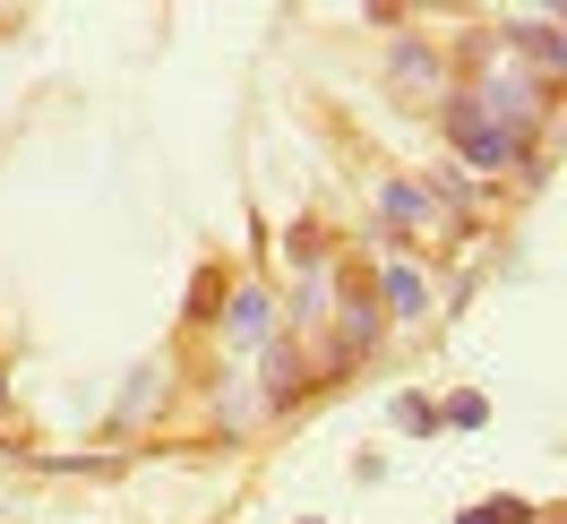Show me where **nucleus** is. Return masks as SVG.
<instances>
[{
    "label": "nucleus",
    "mask_w": 567,
    "mask_h": 524,
    "mask_svg": "<svg viewBox=\"0 0 567 524\" xmlns=\"http://www.w3.org/2000/svg\"><path fill=\"white\" fill-rule=\"evenodd\" d=\"M379 207H388V224H430V189H422V181H388Z\"/></svg>",
    "instance_id": "nucleus-6"
},
{
    "label": "nucleus",
    "mask_w": 567,
    "mask_h": 524,
    "mask_svg": "<svg viewBox=\"0 0 567 524\" xmlns=\"http://www.w3.org/2000/svg\"><path fill=\"white\" fill-rule=\"evenodd\" d=\"M456 524H525V507H516V499H498V507H464Z\"/></svg>",
    "instance_id": "nucleus-8"
},
{
    "label": "nucleus",
    "mask_w": 567,
    "mask_h": 524,
    "mask_svg": "<svg viewBox=\"0 0 567 524\" xmlns=\"http://www.w3.org/2000/svg\"><path fill=\"white\" fill-rule=\"evenodd\" d=\"M447 146H456L473 173H533V146L507 138L491 112L473 104V95H447Z\"/></svg>",
    "instance_id": "nucleus-1"
},
{
    "label": "nucleus",
    "mask_w": 567,
    "mask_h": 524,
    "mask_svg": "<svg viewBox=\"0 0 567 524\" xmlns=\"http://www.w3.org/2000/svg\"><path fill=\"white\" fill-rule=\"evenodd\" d=\"M379 310H388V318H422L430 310V284H422L413 258H388V276H379Z\"/></svg>",
    "instance_id": "nucleus-4"
},
{
    "label": "nucleus",
    "mask_w": 567,
    "mask_h": 524,
    "mask_svg": "<svg viewBox=\"0 0 567 524\" xmlns=\"http://www.w3.org/2000/svg\"><path fill=\"white\" fill-rule=\"evenodd\" d=\"M301 387H310L301 352H292V345H267V370H258V404H267V413H284V404H292Z\"/></svg>",
    "instance_id": "nucleus-3"
},
{
    "label": "nucleus",
    "mask_w": 567,
    "mask_h": 524,
    "mask_svg": "<svg viewBox=\"0 0 567 524\" xmlns=\"http://www.w3.org/2000/svg\"><path fill=\"white\" fill-rule=\"evenodd\" d=\"M439 421H456V430H482V421H491V404H482V395H456V404H447Z\"/></svg>",
    "instance_id": "nucleus-7"
},
{
    "label": "nucleus",
    "mask_w": 567,
    "mask_h": 524,
    "mask_svg": "<svg viewBox=\"0 0 567 524\" xmlns=\"http://www.w3.org/2000/svg\"><path fill=\"white\" fill-rule=\"evenodd\" d=\"M395 86L439 95V52H430V43H395Z\"/></svg>",
    "instance_id": "nucleus-5"
},
{
    "label": "nucleus",
    "mask_w": 567,
    "mask_h": 524,
    "mask_svg": "<svg viewBox=\"0 0 567 524\" xmlns=\"http://www.w3.org/2000/svg\"><path fill=\"white\" fill-rule=\"evenodd\" d=\"M224 345L233 352H267L276 345V292H267V284H241V292L224 301Z\"/></svg>",
    "instance_id": "nucleus-2"
},
{
    "label": "nucleus",
    "mask_w": 567,
    "mask_h": 524,
    "mask_svg": "<svg viewBox=\"0 0 567 524\" xmlns=\"http://www.w3.org/2000/svg\"><path fill=\"white\" fill-rule=\"evenodd\" d=\"M395 421H404V430H439V413H430L422 395H404V404H395Z\"/></svg>",
    "instance_id": "nucleus-9"
},
{
    "label": "nucleus",
    "mask_w": 567,
    "mask_h": 524,
    "mask_svg": "<svg viewBox=\"0 0 567 524\" xmlns=\"http://www.w3.org/2000/svg\"><path fill=\"white\" fill-rule=\"evenodd\" d=\"M0 404H9V387H0Z\"/></svg>",
    "instance_id": "nucleus-10"
}]
</instances>
